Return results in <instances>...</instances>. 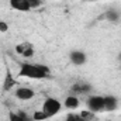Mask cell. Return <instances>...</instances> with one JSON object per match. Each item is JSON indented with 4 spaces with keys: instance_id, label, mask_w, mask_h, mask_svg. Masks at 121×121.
<instances>
[{
    "instance_id": "10",
    "label": "cell",
    "mask_w": 121,
    "mask_h": 121,
    "mask_svg": "<svg viewBox=\"0 0 121 121\" xmlns=\"http://www.w3.org/2000/svg\"><path fill=\"white\" fill-rule=\"evenodd\" d=\"M14 86H16V79L13 78L11 72L7 69L6 76H4V80H3V89H4L6 91H9V90H11Z\"/></svg>"
},
{
    "instance_id": "6",
    "label": "cell",
    "mask_w": 121,
    "mask_h": 121,
    "mask_svg": "<svg viewBox=\"0 0 121 121\" xmlns=\"http://www.w3.org/2000/svg\"><path fill=\"white\" fill-rule=\"evenodd\" d=\"M16 51H17V54L23 55L24 58H32V56H34V47L31 45L30 42H21V44H17Z\"/></svg>"
},
{
    "instance_id": "2",
    "label": "cell",
    "mask_w": 121,
    "mask_h": 121,
    "mask_svg": "<svg viewBox=\"0 0 121 121\" xmlns=\"http://www.w3.org/2000/svg\"><path fill=\"white\" fill-rule=\"evenodd\" d=\"M60 108H62V104H60L59 100L55 99V97H48L44 101V104H42V111L48 116V118L56 116L60 111Z\"/></svg>"
},
{
    "instance_id": "17",
    "label": "cell",
    "mask_w": 121,
    "mask_h": 121,
    "mask_svg": "<svg viewBox=\"0 0 121 121\" xmlns=\"http://www.w3.org/2000/svg\"><path fill=\"white\" fill-rule=\"evenodd\" d=\"M7 30H9V24L4 23V21H0V31L1 32H6Z\"/></svg>"
},
{
    "instance_id": "7",
    "label": "cell",
    "mask_w": 121,
    "mask_h": 121,
    "mask_svg": "<svg viewBox=\"0 0 121 121\" xmlns=\"http://www.w3.org/2000/svg\"><path fill=\"white\" fill-rule=\"evenodd\" d=\"M10 7L17 11H21V13H27L31 10L27 0H10Z\"/></svg>"
},
{
    "instance_id": "1",
    "label": "cell",
    "mask_w": 121,
    "mask_h": 121,
    "mask_svg": "<svg viewBox=\"0 0 121 121\" xmlns=\"http://www.w3.org/2000/svg\"><path fill=\"white\" fill-rule=\"evenodd\" d=\"M18 76L21 78H28V79H45L49 76V68L41 63H21L20 65V72Z\"/></svg>"
},
{
    "instance_id": "3",
    "label": "cell",
    "mask_w": 121,
    "mask_h": 121,
    "mask_svg": "<svg viewBox=\"0 0 121 121\" xmlns=\"http://www.w3.org/2000/svg\"><path fill=\"white\" fill-rule=\"evenodd\" d=\"M87 110L90 113H100L104 111V96H90L86 101Z\"/></svg>"
},
{
    "instance_id": "12",
    "label": "cell",
    "mask_w": 121,
    "mask_h": 121,
    "mask_svg": "<svg viewBox=\"0 0 121 121\" xmlns=\"http://www.w3.org/2000/svg\"><path fill=\"white\" fill-rule=\"evenodd\" d=\"M104 17H106V20H108V21H111V23H116V21H118V20H120V13H118L117 10L110 9V10H107V11H106Z\"/></svg>"
},
{
    "instance_id": "16",
    "label": "cell",
    "mask_w": 121,
    "mask_h": 121,
    "mask_svg": "<svg viewBox=\"0 0 121 121\" xmlns=\"http://www.w3.org/2000/svg\"><path fill=\"white\" fill-rule=\"evenodd\" d=\"M27 1H28L31 9H35V7H38L41 4V0H27Z\"/></svg>"
},
{
    "instance_id": "15",
    "label": "cell",
    "mask_w": 121,
    "mask_h": 121,
    "mask_svg": "<svg viewBox=\"0 0 121 121\" xmlns=\"http://www.w3.org/2000/svg\"><path fill=\"white\" fill-rule=\"evenodd\" d=\"M65 121H86V120L82 117V114H68Z\"/></svg>"
},
{
    "instance_id": "11",
    "label": "cell",
    "mask_w": 121,
    "mask_h": 121,
    "mask_svg": "<svg viewBox=\"0 0 121 121\" xmlns=\"http://www.w3.org/2000/svg\"><path fill=\"white\" fill-rule=\"evenodd\" d=\"M63 106H65L66 108L75 110V108H78V107H79V99H78L76 96L70 94V96H68V97L65 99V101H63Z\"/></svg>"
},
{
    "instance_id": "13",
    "label": "cell",
    "mask_w": 121,
    "mask_h": 121,
    "mask_svg": "<svg viewBox=\"0 0 121 121\" xmlns=\"http://www.w3.org/2000/svg\"><path fill=\"white\" fill-rule=\"evenodd\" d=\"M91 90V86L89 83H78V85H75L73 86V91H76V93H89Z\"/></svg>"
},
{
    "instance_id": "14",
    "label": "cell",
    "mask_w": 121,
    "mask_h": 121,
    "mask_svg": "<svg viewBox=\"0 0 121 121\" xmlns=\"http://www.w3.org/2000/svg\"><path fill=\"white\" fill-rule=\"evenodd\" d=\"M32 118H34V121H44L48 118V116L42 111V110H39V111H35L34 114H32Z\"/></svg>"
},
{
    "instance_id": "9",
    "label": "cell",
    "mask_w": 121,
    "mask_h": 121,
    "mask_svg": "<svg viewBox=\"0 0 121 121\" xmlns=\"http://www.w3.org/2000/svg\"><path fill=\"white\" fill-rule=\"evenodd\" d=\"M9 120L10 121H34V118L32 117H28L23 111H11L9 114Z\"/></svg>"
},
{
    "instance_id": "8",
    "label": "cell",
    "mask_w": 121,
    "mask_h": 121,
    "mask_svg": "<svg viewBox=\"0 0 121 121\" xmlns=\"http://www.w3.org/2000/svg\"><path fill=\"white\" fill-rule=\"evenodd\" d=\"M117 104H118V100L114 97V96H104V110L106 111H114L117 108Z\"/></svg>"
},
{
    "instance_id": "4",
    "label": "cell",
    "mask_w": 121,
    "mask_h": 121,
    "mask_svg": "<svg viewBox=\"0 0 121 121\" xmlns=\"http://www.w3.org/2000/svg\"><path fill=\"white\" fill-rule=\"evenodd\" d=\"M69 58H70V62L73 65H76V66H82V65H85L87 62V55L83 51H78V49L72 51Z\"/></svg>"
},
{
    "instance_id": "5",
    "label": "cell",
    "mask_w": 121,
    "mask_h": 121,
    "mask_svg": "<svg viewBox=\"0 0 121 121\" xmlns=\"http://www.w3.org/2000/svg\"><path fill=\"white\" fill-rule=\"evenodd\" d=\"M34 96H35V91L32 90L31 87L23 86V87H18V89H16V97H17L18 100L27 101V100L34 99Z\"/></svg>"
},
{
    "instance_id": "18",
    "label": "cell",
    "mask_w": 121,
    "mask_h": 121,
    "mask_svg": "<svg viewBox=\"0 0 121 121\" xmlns=\"http://www.w3.org/2000/svg\"><path fill=\"white\" fill-rule=\"evenodd\" d=\"M87 1H97V0H87Z\"/></svg>"
}]
</instances>
